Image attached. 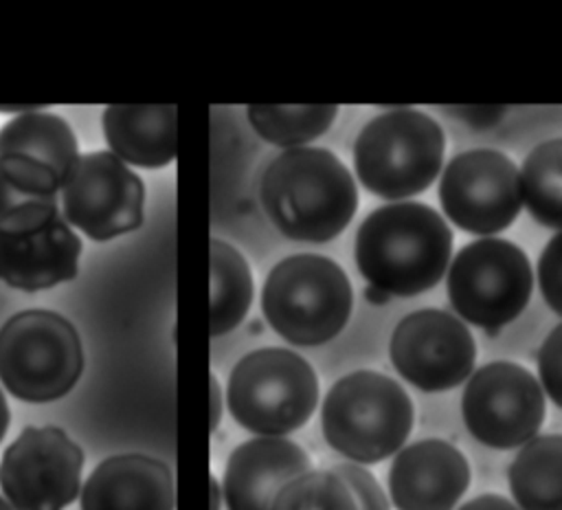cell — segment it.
<instances>
[{"label": "cell", "mask_w": 562, "mask_h": 510, "mask_svg": "<svg viewBox=\"0 0 562 510\" xmlns=\"http://www.w3.org/2000/svg\"><path fill=\"white\" fill-rule=\"evenodd\" d=\"M270 222L296 242H329L358 209V189L345 163L325 147H292L274 156L259 182Z\"/></svg>", "instance_id": "6da1fadb"}, {"label": "cell", "mask_w": 562, "mask_h": 510, "mask_svg": "<svg viewBox=\"0 0 562 510\" xmlns=\"http://www.w3.org/2000/svg\"><path fill=\"white\" fill-rule=\"evenodd\" d=\"M452 255V231L422 202H393L371 211L356 233L360 275L395 297H413L441 281Z\"/></svg>", "instance_id": "7a4b0ae2"}, {"label": "cell", "mask_w": 562, "mask_h": 510, "mask_svg": "<svg viewBox=\"0 0 562 510\" xmlns=\"http://www.w3.org/2000/svg\"><path fill=\"white\" fill-rule=\"evenodd\" d=\"M413 418L406 389L371 369L338 378L321 409L327 444L356 464H378L395 455L411 435Z\"/></svg>", "instance_id": "3957f363"}, {"label": "cell", "mask_w": 562, "mask_h": 510, "mask_svg": "<svg viewBox=\"0 0 562 510\" xmlns=\"http://www.w3.org/2000/svg\"><path fill=\"white\" fill-rule=\"evenodd\" d=\"M353 308L345 270L329 257L299 253L268 273L261 310L272 330L292 345L312 347L338 336Z\"/></svg>", "instance_id": "277c9868"}, {"label": "cell", "mask_w": 562, "mask_h": 510, "mask_svg": "<svg viewBox=\"0 0 562 510\" xmlns=\"http://www.w3.org/2000/svg\"><path fill=\"white\" fill-rule=\"evenodd\" d=\"M443 149V132L432 117L413 108H393L360 130L353 143V167L371 193L400 200L432 185Z\"/></svg>", "instance_id": "5b68a950"}, {"label": "cell", "mask_w": 562, "mask_h": 510, "mask_svg": "<svg viewBox=\"0 0 562 510\" xmlns=\"http://www.w3.org/2000/svg\"><path fill=\"white\" fill-rule=\"evenodd\" d=\"M226 404L239 426L257 435L283 437L312 418L318 404V378L296 352L261 347L233 367Z\"/></svg>", "instance_id": "8992f818"}, {"label": "cell", "mask_w": 562, "mask_h": 510, "mask_svg": "<svg viewBox=\"0 0 562 510\" xmlns=\"http://www.w3.org/2000/svg\"><path fill=\"white\" fill-rule=\"evenodd\" d=\"M83 372V347L75 325L42 308L15 312L0 328V380L24 402L66 396Z\"/></svg>", "instance_id": "52a82bcc"}, {"label": "cell", "mask_w": 562, "mask_h": 510, "mask_svg": "<svg viewBox=\"0 0 562 510\" xmlns=\"http://www.w3.org/2000/svg\"><path fill=\"white\" fill-rule=\"evenodd\" d=\"M533 275L520 246L501 237L465 244L448 268V297L468 323L501 330L527 308Z\"/></svg>", "instance_id": "ba28073f"}, {"label": "cell", "mask_w": 562, "mask_h": 510, "mask_svg": "<svg viewBox=\"0 0 562 510\" xmlns=\"http://www.w3.org/2000/svg\"><path fill=\"white\" fill-rule=\"evenodd\" d=\"M83 451L59 426H24L0 459L13 510H64L81 492Z\"/></svg>", "instance_id": "9c48e42d"}, {"label": "cell", "mask_w": 562, "mask_h": 510, "mask_svg": "<svg viewBox=\"0 0 562 510\" xmlns=\"http://www.w3.org/2000/svg\"><path fill=\"white\" fill-rule=\"evenodd\" d=\"M468 431L498 451L516 448L536 437L544 422V391L536 376L518 363L494 361L479 367L461 398Z\"/></svg>", "instance_id": "30bf717a"}, {"label": "cell", "mask_w": 562, "mask_h": 510, "mask_svg": "<svg viewBox=\"0 0 562 510\" xmlns=\"http://www.w3.org/2000/svg\"><path fill=\"white\" fill-rule=\"evenodd\" d=\"M145 185L116 154H81L61 187V215L97 242H108L143 224Z\"/></svg>", "instance_id": "8fae6325"}, {"label": "cell", "mask_w": 562, "mask_h": 510, "mask_svg": "<svg viewBox=\"0 0 562 510\" xmlns=\"http://www.w3.org/2000/svg\"><path fill=\"white\" fill-rule=\"evenodd\" d=\"M439 202L459 229L476 235L498 233L520 213L518 169L498 149L461 152L443 169Z\"/></svg>", "instance_id": "7c38bea8"}, {"label": "cell", "mask_w": 562, "mask_h": 510, "mask_svg": "<svg viewBox=\"0 0 562 510\" xmlns=\"http://www.w3.org/2000/svg\"><path fill=\"white\" fill-rule=\"evenodd\" d=\"M397 374L422 391H448L472 376L476 343L465 323L446 310L406 314L389 343Z\"/></svg>", "instance_id": "4fadbf2b"}, {"label": "cell", "mask_w": 562, "mask_h": 510, "mask_svg": "<svg viewBox=\"0 0 562 510\" xmlns=\"http://www.w3.org/2000/svg\"><path fill=\"white\" fill-rule=\"evenodd\" d=\"M468 486L465 455L437 437L400 448L389 468V495L395 510H454Z\"/></svg>", "instance_id": "5bb4252c"}, {"label": "cell", "mask_w": 562, "mask_h": 510, "mask_svg": "<svg viewBox=\"0 0 562 510\" xmlns=\"http://www.w3.org/2000/svg\"><path fill=\"white\" fill-rule=\"evenodd\" d=\"M312 470L310 455L292 440L259 435L233 448L224 470L228 510H270L279 490Z\"/></svg>", "instance_id": "9a60e30c"}, {"label": "cell", "mask_w": 562, "mask_h": 510, "mask_svg": "<svg viewBox=\"0 0 562 510\" xmlns=\"http://www.w3.org/2000/svg\"><path fill=\"white\" fill-rule=\"evenodd\" d=\"M81 240L64 215L29 233H0V281L37 292L70 281L79 273Z\"/></svg>", "instance_id": "2e32d148"}, {"label": "cell", "mask_w": 562, "mask_h": 510, "mask_svg": "<svg viewBox=\"0 0 562 510\" xmlns=\"http://www.w3.org/2000/svg\"><path fill=\"white\" fill-rule=\"evenodd\" d=\"M171 468L149 455L125 453L103 459L81 488V510H173Z\"/></svg>", "instance_id": "e0dca14e"}, {"label": "cell", "mask_w": 562, "mask_h": 510, "mask_svg": "<svg viewBox=\"0 0 562 510\" xmlns=\"http://www.w3.org/2000/svg\"><path fill=\"white\" fill-rule=\"evenodd\" d=\"M101 121L110 152L123 163L154 169L176 158L178 110L173 103L108 106Z\"/></svg>", "instance_id": "ac0fdd59"}, {"label": "cell", "mask_w": 562, "mask_h": 510, "mask_svg": "<svg viewBox=\"0 0 562 510\" xmlns=\"http://www.w3.org/2000/svg\"><path fill=\"white\" fill-rule=\"evenodd\" d=\"M61 178L44 163L0 156V233L37 231L61 215Z\"/></svg>", "instance_id": "d6986e66"}, {"label": "cell", "mask_w": 562, "mask_h": 510, "mask_svg": "<svg viewBox=\"0 0 562 510\" xmlns=\"http://www.w3.org/2000/svg\"><path fill=\"white\" fill-rule=\"evenodd\" d=\"M0 156H24L48 165L61 187L79 160L77 138L68 121L46 110H33L9 119L0 130Z\"/></svg>", "instance_id": "ffe728a7"}, {"label": "cell", "mask_w": 562, "mask_h": 510, "mask_svg": "<svg viewBox=\"0 0 562 510\" xmlns=\"http://www.w3.org/2000/svg\"><path fill=\"white\" fill-rule=\"evenodd\" d=\"M507 481L520 510H562V435H538L522 444Z\"/></svg>", "instance_id": "44dd1931"}, {"label": "cell", "mask_w": 562, "mask_h": 510, "mask_svg": "<svg viewBox=\"0 0 562 510\" xmlns=\"http://www.w3.org/2000/svg\"><path fill=\"white\" fill-rule=\"evenodd\" d=\"M252 303V275L244 255L224 240H211V336L235 330Z\"/></svg>", "instance_id": "7402d4cb"}, {"label": "cell", "mask_w": 562, "mask_h": 510, "mask_svg": "<svg viewBox=\"0 0 562 510\" xmlns=\"http://www.w3.org/2000/svg\"><path fill=\"white\" fill-rule=\"evenodd\" d=\"M527 211L544 226L562 231V138L536 145L518 171Z\"/></svg>", "instance_id": "603a6c76"}, {"label": "cell", "mask_w": 562, "mask_h": 510, "mask_svg": "<svg viewBox=\"0 0 562 510\" xmlns=\"http://www.w3.org/2000/svg\"><path fill=\"white\" fill-rule=\"evenodd\" d=\"M252 130L268 143L292 149L305 147L329 130L338 106H270L252 103L246 108Z\"/></svg>", "instance_id": "cb8c5ba5"}, {"label": "cell", "mask_w": 562, "mask_h": 510, "mask_svg": "<svg viewBox=\"0 0 562 510\" xmlns=\"http://www.w3.org/2000/svg\"><path fill=\"white\" fill-rule=\"evenodd\" d=\"M270 510H360L349 486L334 470H307L285 484Z\"/></svg>", "instance_id": "d4e9b609"}, {"label": "cell", "mask_w": 562, "mask_h": 510, "mask_svg": "<svg viewBox=\"0 0 562 510\" xmlns=\"http://www.w3.org/2000/svg\"><path fill=\"white\" fill-rule=\"evenodd\" d=\"M329 470H334L349 486L360 510H391L389 497L382 490L380 481L362 464L340 462V464L331 466Z\"/></svg>", "instance_id": "484cf974"}, {"label": "cell", "mask_w": 562, "mask_h": 510, "mask_svg": "<svg viewBox=\"0 0 562 510\" xmlns=\"http://www.w3.org/2000/svg\"><path fill=\"white\" fill-rule=\"evenodd\" d=\"M538 284L549 308L562 317V231L547 242L538 257Z\"/></svg>", "instance_id": "4316f807"}, {"label": "cell", "mask_w": 562, "mask_h": 510, "mask_svg": "<svg viewBox=\"0 0 562 510\" xmlns=\"http://www.w3.org/2000/svg\"><path fill=\"white\" fill-rule=\"evenodd\" d=\"M540 387L562 409V323L555 325L538 352Z\"/></svg>", "instance_id": "83f0119b"}, {"label": "cell", "mask_w": 562, "mask_h": 510, "mask_svg": "<svg viewBox=\"0 0 562 510\" xmlns=\"http://www.w3.org/2000/svg\"><path fill=\"white\" fill-rule=\"evenodd\" d=\"M443 112L465 121L472 127L483 130V127L496 125L505 117L507 108L505 106H443Z\"/></svg>", "instance_id": "f1b7e54d"}, {"label": "cell", "mask_w": 562, "mask_h": 510, "mask_svg": "<svg viewBox=\"0 0 562 510\" xmlns=\"http://www.w3.org/2000/svg\"><path fill=\"white\" fill-rule=\"evenodd\" d=\"M457 510H520V508L514 501L490 492V495H479V497L465 501Z\"/></svg>", "instance_id": "f546056e"}, {"label": "cell", "mask_w": 562, "mask_h": 510, "mask_svg": "<svg viewBox=\"0 0 562 510\" xmlns=\"http://www.w3.org/2000/svg\"><path fill=\"white\" fill-rule=\"evenodd\" d=\"M211 382V431L217 429V422H220V415H222V398H220V385H217V378L211 376L209 378Z\"/></svg>", "instance_id": "4dcf8cb0"}, {"label": "cell", "mask_w": 562, "mask_h": 510, "mask_svg": "<svg viewBox=\"0 0 562 510\" xmlns=\"http://www.w3.org/2000/svg\"><path fill=\"white\" fill-rule=\"evenodd\" d=\"M9 422H11V411H9V404H7L4 391L0 389V442H2V440H4V435H7Z\"/></svg>", "instance_id": "1f68e13d"}, {"label": "cell", "mask_w": 562, "mask_h": 510, "mask_svg": "<svg viewBox=\"0 0 562 510\" xmlns=\"http://www.w3.org/2000/svg\"><path fill=\"white\" fill-rule=\"evenodd\" d=\"M364 297H367V301H369V303H373V306H382V303H386V301H389V297H391V295H386L384 290H380V288H375V286H367V288H364Z\"/></svg>", "instance_id": "d6a6232c"}, {"label": "cell", "mask_w": 562, "mask_h": 510, "mask_svg": "<svg viewBox=\"0 0 562 510\" xmlns=\"http://www.w3.org/2000/svg\"><path fill=\"white\" fill-rule=\"evenodd\" d=\"M211 497H213V506H211V510H217V497H220V492H217V481L215 479H211Z\"/></svg>", "instance_id": "836d02e7"}, {"label": "cell", "mask_w": 562, "mask_h": 510, "mask_svg": "<svg viewBox=\"0 0 562 510\" xmlns=\"http://www.w3.org/2000/svg\"><path fill=\"white\" fill-rule=\"evenodd\" d=\"M0 510H13L11 503H9L4 497H0Z\"/></svg>", "instance_id": "e575fe53"}]
</instances>
